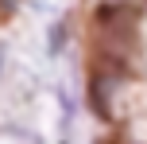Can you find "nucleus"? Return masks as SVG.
Returning <instances> with one entry per match:
<instances>
[{
  "instance_id": "5",
  "label": "nucleus",
  "mask_w": 147,
  "mask_h": 144,
  "mask_svg": "<svg viewBox=\"0 0 147 144\" xmlns=\"http://www.w3.org/2000/svg\"><path fill=\"white\" fill-rule=\"evenodd\" d=\"M62 144H70V140H62Z\"/></svg>"
},
{
  "instance_id": "3",
  "label": "nucleus",
  "mask_w": 147,
  "mask_h": 144,
  "mask_svg": "<svg viewBox=\"0 0 147 144\" xmlns=\"http://www.w3.org/2000/svg\"><path fill=\"white\" fill-rule=\"evenodd\" d=\"M0 74H4V47H0Z\"/></svg>"
},
{
  "instance_id": "1",
  "label": "nucleus",
  "mask_w": 147,
  "mask_h": 144,
  "mask_svg": "<svg viewBox=\"0 0 147 144\" xmlns=\"http://www.w3.org/2000/svg\"><path fill=\"white\" fill-rule=\"evenodd\" d=\"M66 39H70V23L58 20V23L51 27V55H62V43H66Z\"/></svg>"
},
{
  "instance_id": "4",
  "label": "nucleus",
  "mask_w": 147,
  "mask_h": 144,
  "mask_svg": "<svg viewBox=\"0 0 147 144\" xmlns=\"http://www.w3.org/2000/svg\"><path fill=\"white\" fill-rule=\"evenodd\" d=\"M132 4H140V8H147V0H132Z\"/></svg>"
},
{
  "instance_id": "2",
  "label": "nucleus",
  "mask_w": 147,
  "mask_h": 144,
  "mask_svg": "<svg viewBox=\"0 0 147 144\" xmlns=\"http://www.w3.org/2000/svg\"><path fill=\"white\" fill-rule=\"evenodd\" d=\"M20 4H23V0H0V16H12Z\"/></svg>"
}]
</instances>
